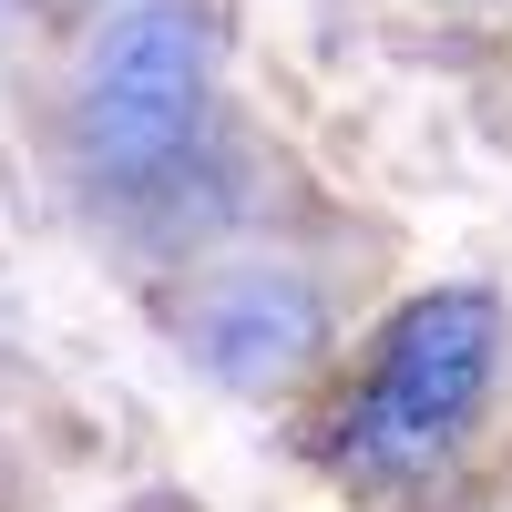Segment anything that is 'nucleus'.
<instances>
[{
    "mask_svg": "<svg viewBox=\"0 0 512 512\" xmlns=\"http://www.w3.org/2000/svg\"><path fill=\"white\" fill-rule=\"evenodd\" d=\"M308 338H318V297L297 277H226V287H205V308H195V359L216 379H236V390L287 379L308 359Z\"/></svg>",
    "mask_w": 512,
    "mask_h": 512,
    "instance_id": "7ed1b4c3",
    "label": "nucleus"
},
{
    "mask_svg": "<svg viewBox=\"0 0 512 512\" xmlns=\"http://www.w3.org/2000/svg\"><path fill=\"white\" fill-rule=\"evenodd\" d=\"M205 123V31L185 0H123L82 52L72 144L103 185H154L195 154Z\"/></svg>",
    "mask_w": 512,
    "mask_h": 512,
    "instance_id": "f03ea898",
    "label": "nucleus"
},
{
    "mask_svg": "<svg viewBox=\"0 0 512 512\" xmlns=\"http://www.w3.org/2000/svg\"><path fill=\"white\" fill-rule=\"evenodd\" d=\"M502 359V308L492 287H431L410 297L379 338V359L359 379V400L338 410V472L359 482H410L472 431V410L492 390Z\"/></svg>",
    "mask_w": 512,
    "mask_h": 512,
    "instance_id": "f257e3e1",
    "label": "nucleus"
}]
</instances>
